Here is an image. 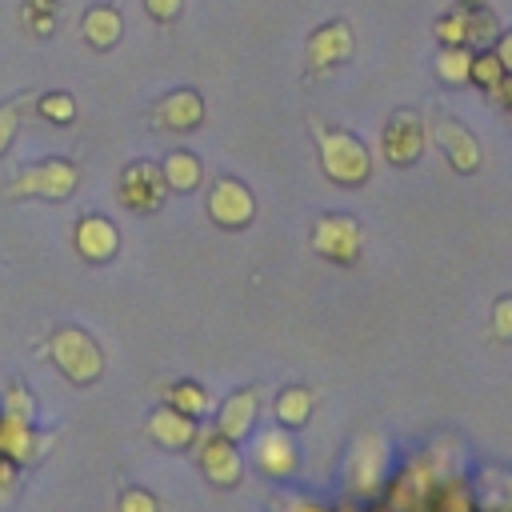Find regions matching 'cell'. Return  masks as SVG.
Segmentation results:
<instances>
[{"label": "cell", "instance_id": "obj_1", "mask_svg": "<svg viewBox=\"0 0 512 512\" xmlns=\"http://www.w3.org/2000/svg\"><path fill=\"white\" fill-rule=\"evenodd\" d=\"M316 144H320V168H324L328 180H336L344 188H356L372 176V156L352 132L316 128Z\"/></svg>", "mask_w": 512, "mask_h": 512}, {"label": "cell", "instance_id": "obj_2", "mask_svg": "<svg viewBox=\"0 0 512 512\" xmlns=\"http://www.w3.org/2000/svg\"><path fill=\"white\" fill-rule=\"evenodd\" d=\"M52 364L72 380V384H92L104 372V352L84 328H56L52 332Z\"/></svg>", "mask_w": 512, "mask_h": 512}, {"label": "cell", "instance_id": "obj_3", "mask_svg": "<svg viewBox=\"0 0 512 512\" xmlns=\"http://www.w3.org/2000/svg\"><path fill=\"white\" fill-rule=\"evenodd\" d=\"M80 184V172L68 164V160H40L32 168H24L8 188L4 196L8 200H24V196H40V200H68Z\"/></svg>", "mask_w": 512, "mask_h": 512}, {"label": "cell", "instance_id": "obj_4", "mask_svg": "<svg viewBox=\"0 0 512 512\" xmlns=\"http://www.w3.org/2000/svg\"><path fill=\"white\" fill-rule=\"evenodd\" d=\"M444 476H448V472H444L432 456H420V460H412L396 480H388L384 504H388L392 512H428L432 492H436V484H440Z\"/></svg>", "mask_w": 512, "mask_h": 512}, {"label": "cell", "instance_id": "obj_5", "mask_svg": "<svg viewBox=\"0 0 512 512\" xmlns=\"http://www.w3.org/2000/svg\"><path fill=\"white\" fill-rule=\"evenodd\" d=\"M312 248L332 260V264H356L360 260V248H364V232H360V220L348 216V212H328L316 220L312 228Z\"/></svg>", "mask_w": 512, "mask_h": 512}, {"label": "cell", "instance_id": "obj_6", "mask_svg": "<svg viewBox=\"0 0 512 512\" xmlns=\"http://www.w3.org/2000/svg\"><path fill=\"white\" fill-rule=\"evenodd\" d=\"M164 196H168V180H164L160 164H152V160H132V164L120 172V204H124L128 212L148 216V212H156V208L164 204Z\"/></svg>", "mask_w": 512, "mask_h": 512}, {"label": "cell", "instance_id": "obj_7", "mask_svg": "<svg viewBox=\"0 0 512 512\" xmlns=\"http://www.w3.org/2000/svg\"><path fill=\"white\" fill-rule=\"evenodd\" d=\"M380 148H384V160H392L396 168L416 164V160H420V152H424V120H420L412 108L392 112V116H388V124H384Z\"/></svg>", "mask_w": 512, "mask_h": 512}, {"label": "cell", "instance_id": "obj_8", "mask_svg": "<svg viewBox=\"0 0 512 512\" xmlns=\"http://www.w3.org/2000/svg\"><path fill=\"white\" fill-rule=\"evenodd\" d=\"M384 464H388V440L376 436V432L360 436L356 448H352V456H348V484H352V492H360V496L380 492Z\"/></svg>", "mask_w": 512, "mask_h": 512}, {"label": "cell", "instance_id": "obj_9", "mask_svg": "<svg viewBox=\"0 0 512 512\" xmlns=\"http://www.w3.org/2000/svg\"><path fill=\"white\" fill-rule=\"evenodd\" d=\"M200 468L216 488H232L244 476V456H240L236 440L208 432V436H200Z\"/></svg>", "mask_w": 512, "mask_h": 512}, {"label": "cell", "instance_id": "obj_10", "mask_svg": "<svg viewBox=\"0 0 512 512\" xmlns=\"http://www.w3.org/2000/svg\"><path fill=\"white\" fill-rule=\"evenodd\" d=\"M352 28L344 20H332V24H320L312 36H308V68L312 72H332L340 68L348 56H352Z\"/></svg>", "mask_w": 512, "mask_h": 512}, {"label": "cell", "instance_id": "obj_11", "mask_svg": "<svg viewBox=\"0 0 512 512\" xmlns=\"http://www.w3.org/2000/svg\"><path fill=\"white\" fill-rule=\"evenodd\" d=\"M432 136H436L444 160H448L456 172H476V168H480V144H476V136H472L460 120L436 116V120H432Z\"/></svg>", "mask_w": 512, "mask_h": 512}, {"label": "cell", "instance_id": "obj_12", "mask_svg": "<svg viewBox=\"0 0 512 512\" xmlns=\"http://www.w3.org/2000/svg\"><path fill=\"white\" fill-rule=\"evenodd\" d=\"M252 212H256V200H252V192L240 184V180H216L212 184V192H208V216L216 220V224H224V228H244L248 220H252Z\"/></svg>", "mask_w": 512, "mask_h": 512}, {"label": "cell", "instance_id": "obj_13", "mask_svg": "<svg viewBox=\"0 0 512 512\" xmlns=\"http://www.w3.org/2000/svg\"><path fill=\"white\" fill-rule=\"evenodd\" d=\"M200 120H204V100L196 88H176L152 108V124H160L168 132H192Z\"/></svg>", "mask_w": 512, "mask_h": 512}, {"label": "cell", "instance_id": "obj_14", "mask_svg": "<svg viewBox=\"0 0 512 512\" xmlns=\"http://www.w3.org/2000/svg\"><path fill=\"white\" fill-rule=\"evenodd\" d=\"M48 444H52L48 432H36V428L24 424V420L0 416V456H8L12 464H32V460H40Z\"/></svg>", "mask_w": 512, "mask_h": 512}, {"label": "cell", "instance_id": "obj_15", "mask_svg": "<svg viewBox=\"0 0 512 512\" xmlns=\"http://www.w3.org/2000/svg\"><path fill=\"white\" fill-rule=\"evenodd\" d=\"M252 460H256L260 472H268V476H276V480L292 476V472H296V444H292L288 428H268V432H260V436H256V448H252Z\"/></svg>", "mask_w": 512, "mask_h": 512}, {"label": "cell", "instance_id": "obj_16", "mask_svg": "<svg viewBox=\"0 0 512 512\" xmlns=\"http://www.w3.org/2000/svg\"><path fill=\"white\" fill-rule=\"evenodd\" d=\"M256 408H260V392L256 388H240V392L224 396V404L216 412V432L240 444L256 424Z\"/></svg>", "mask_w": 512, "mask_h": 512}, {"label": "cell", "instance_id": "obj_17", "mask_svg": "<svg viewBox=\"0 0 512 512\" xmlns=\"http://www.w3.org/2000/svg\"><path fill=\"white\" fill-rule=\"evenodd\" d=\"M76 252L84 256V260H112L116 256V248H120V232L112 228V220H104V216H80L76 220Z\"/></svg>", "mask_w": 512, "mask_h": 512}, {"label": "cell", "instance_id": "obj_18", "mask_svg": "<svg viewBox=\"0 0 512 512\" xmlns=\"http://www.w3.org/2000/svg\"><path fill=\"white\" fill-rule=\"evenodd\" d=\"M148 436H152L160 448H188V444L200 436V428H196L192 416H184V412H176L172 404H164V408L152 412V420H148Z\"/></svg>", "mask_w": 512, "mask_h": 512}, {"label": "cell", "instance_id": "obj_19", "mask_svg": "<svg viewBox=\"0 0 512 512\" xmlns=\"http://www.w3.org/2000/svg\"><path fill=\"white\" fill-rule=\"evenodd\" d=\"M80 32H84V40H88L92 48H112V44L120 40V32H124V20H120V12H116L112 4H96V8L84 12Z\"/></svg>", "mask_w": 512, "mask_h": 512}, {"label": "cell", "instance_id": "obj_20", "mask_svg": "<svg viewBox=\"0 0 512 512\" xmlns=\"http://www.w3.org/2000/svg\"><path fill=\"white\" fill-rule=\"evenodd\" d=\"M432 68H436V76L444 80V84H468V76H472V48L468 44H448V48H440L436 52V60H432Z\"/></svg>", "mask_w": 512, "mask_h": 512}, {"label": "cell", "instance_id": "obj_21", "mask_svg": "<svg viewBox=\"0 0 512 512\" xmlns=\"http://www.w3.org/2000/svg\"><path fill=\"white\" fill-rule=\"evenodd\" d=\"M160 172H164V180H168L172 192H192L200 184V160L192 152H184V148L168 152L164 164H160Z\"/></svg>", "mask_w": 512, "mask_h": 512}, {"label": "cell", "instance_id": "obj_22", "mask_svg": "<svg viewBox=\"0 0 512 512\" xmlns=\"http://www.w3.org/2000/svg\"><path fill=\"white\" fill-rule=\"evenodd\" d=\"M312 404H316V400H312L308 388H300V384L284 388V392L276 396V420H280V428H300V424H308Z\"/></svg>", "mask_w": 512, "mask_h": 512}, {"label": "cell", "instance_id": "obj_23", "mask_svg": "<svg viewBox=\"0 0 512 512\" xmlns=\"http://www.w3.org/2000/svg\"><path fill=\"white\" fill-rule=\"evenodd\" d=\"M504 76H508V72H504V64H500L496 48H476V52H472V76H468V84H476V88L492 92Z\"/></svg>", "mask_w": 512, "mask_h": 512}, {"label": "cell", "instance_id": "obj_24", "mask_svg": "<svg viewBox=\"0 0 512 512\" xmlns=\"http://www.w3.org/2000/svg\"><path fill=\"white\" fill-rule=\"evenodd\" d=\"M168 404H172L176 412H184V416H192V420H196V416H204V412H208V404H212V400H208V392H204L200 384H192V380H176V384L168 388Z\"/></svg>", "mask_w": 512, "mask_h": 512}, {"label": "cell", "instance_id": "obj_25", "mask_svg": "<svg viewBox=\"0 0 512 512\" xmlns=\"http://www.w3.org/2000/svg\"><path fill=\"white\" fill-rule=\"evenodd\" d=\"M468 12V48H492L496 44V16L488 12V4L480 8H464Z\"/></svg>", "mask_w": 512, "mask_h": 512}, {"label": "cell", "instance_id": "obj_26", "mask_svg": "<svg viewBox=\"0 0 512 512\" xmlns=\"http://www.w3.org/2000/svg\"><path fill=\"white\" fill-rule=\"evenodd\" d=\"M0 416L36 424V400H32V392H28L24 384H8V388H4V400H0Z\"/></svg>", "mask_w": 512, "mask_h": 512}, {"label": "cell", "instance_id": "obj_27", "mask_svg": "<svg viewBox=\"0 0 512 512\" xmlns=\"http://www.w3.org/2000/svg\"><path fill=\"white\" fill-rule=\"evenodd\" d=\"M436 40H440V48H448V44H468V12L456 4L452 12H444L440 20H436Z\"/></svg>", "mask_w": 512, "mask_h": 512}, {"label": "cell", "instance_id": "obj_28", "mask_svg": "<svg viewBox=\"0 0 512 512\" xmlns=\"http://www.w3.org/2000/svg\"><path fill=\"white\" fill-rule=\"evenodd\" d=\"M56 16H60V4H56V0H24V24H28L36 36H52Z\"/></svg>", "mask_w": 512, "mask_h": 512}, {"label": "cell", "instance_id": "obj_29", "mask_svg": "<svg viewBox=\"0 0 512 512\" xmlns=\"http://www.w3.org/2000/svg\"><path fill=\"white\" fill-rule=\"evenodd\" d=\"M36 112H40L44 120H52V124H68V120L76 116V100H72L68 92H44V96L36 100Z\"/></svg>", "mask_w": 512, "mask_h": 512}, {"label": "cell", "instance_id": "obj_30", "mask_svg": "<svg viewBox=\"0 0 512 512\" xmlns=\"http://www.w3.org/2000/svg\"><path fill=\"white\" fill-rule=\"evenodd\" d=\"M20 108H24V100H8V104H0V156L8 152V144H12L16 128H20Z\"/></svg>", "mask_w": 512, "mask_h": 512}, {"label": "cell", "instance_id": "obj_31", "mask_svg": "<svg viewBox=\"0 0 512 512\" xmlns=\"http://www.w3.org/2000/svg\"><path fill=\"white\" fill-rule=\"evenodd\" d=\"M492 336L496 340H512V296H500L492 304Z\"/></svg>", "mask_w": 512, "mask_h": 512}, {"label": "cell", "instance_id": "obj_32", "mask_svg": "<svg viewBox=\"0 0 512 512\" xmlns=\"http://www.w3.org/2000/svg\"><path fill=\"white\" fill-rule=\"evenodd\" d=\"M120 512H160V504H156L152 492H144V488H128V492L120 496Z\"/></svg>", "mask_w": 512, "mask_h": 512}, {"label": "cell", "instance_id": "obj_33", "mask_svg": "<svg viewBox=\"0 0 512 512\" xmlns=\"http://www.w3.org/2000/svg\"><path fill=\"white\" fill-rule=\"evenodd\" d=\"M180 4H184V0H144L148 16H152V20H160V24L176 20V16H180Z\"/></svg>", "mask_w": 512, "mask_h": 512}, {"label": "cell", "instance_id": "obj_34", "mask_svg": "<svg viewBox=\"0 0 512 512\" xmlns=\"http://www.w3.org/2000/svg\"><path fill=\"white\" fill-rule=\"evenodd\" d=\"M272 512H328V508H320V504H312L304 496H276L272 500Z\"/></svg>", "mask_w": 512, "mask_h": 512}, {"label": "cell", "instance_id": "obj_35", "mask_svg": "<svg viewBox=\"0 0 512 512\" xmlns=\"http://www.w3.org/2000/svg\"><path fill=\"white\" fill-rule=\"evenodd\" d=\"M16 492V464L8 456H0V504H8Z\"/></svg>", "mask_w": 512, "mask_h": 512}, {"label": "cell", "instance_id": "obj_36", "mask_svg": "<svg viewBox=\"0 0 512 512\" xmlns=\"http://www.w3.org/2000/svg\"><path fill=\"white\" fill-rule=\"evenodd\" d=\"M492 48H496V56H500V64H504V72H512V28H508V32H500Z\"/></svg>", "mask_w": 512, "mask_h": 512}, {"label": "cell", "instance_id": "obj_37", "mask_svg": "<svg viewBox=\"0 0 512 512\" xmlns=\"http://www.w3.org/2000/svg\"><path fill=\"white\" fill-rule=\"evenodd\" d=\"M488 96H492L500 108H508V112H512V72H508V76H504V80H500V84H496Z\"/></svg>", "mask_w": 512, "mask_h": 512}, {"label": "cell", "instance_id": "obj_38", "mask_svg": "<svg viewBox=\"0 0 512 512\" xmlns=\"http://www.w3.org/2000/svg\"><path fill=\"white\" fill-rule=\"evenodd\" d=\"M456 4H460V8H480L484 0H456Z\"/></svg>", "mask_w": 512, "mask_h": 512}, {"label": "cell", "instance_id": "obj_39", "mask_svg": "<svg viewBox=\"0 0 512 512\" xmlns=\"http://www.w3.org/2000/svg\"><path fill=\"white\" fill-rule=\"evenodd\" d=\"M504 512H512V484H508V492H504Z\"/></svg>", "mask_w": 512, "mask_h": 512}]
</instances>
